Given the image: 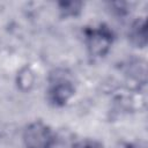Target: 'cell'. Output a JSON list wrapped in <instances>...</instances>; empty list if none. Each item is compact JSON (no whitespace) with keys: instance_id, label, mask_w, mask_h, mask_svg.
<instances>
[{"instance_id":"3","label":"cell","mask_w":148,"mask_h":148,"mask_svg":"<svg viewBox=\"0 0 148 148\" xmlns=\"http://www.w3.org/2000/svg\"><path fill=\"white\" fill-rule=\"evenodd\" d=\"M74 86L68 79L57 75L50 82L47 97L53 105L62 106L71 99V97L74 95Z\"/></svg>"},{"instance_id":"6","label":"cell","mask_w":148,"mask_h":148,"mask_svg":"<svg viewBox=\"0 0 148 148\" xmlns=\"http://www.w3.org/2000/svg\"><path fill=\"white\" fill-rule=\"evenodd\" d=\"M72 148H103V146L96 140L84 139V140H81V141L76 142L75 145H73Z\"/></svg>"},{"instance_id":"5","label":"cell","mask_w":148,"mask_h":148,"mask_svg":"<svg viewBox=\"0 0 148 148\" xmlns=\"http://www.w3.org/2000/svg\"><path fill=\"white\" fill-rule=\"evenodd\" d=\"M58 6L61 15L65 17L76 16L81 13L82 9V2L80 1H61L58 3Z\"/></svg>"},{"instance_id":"4","label":"cell","mask_w":148,"mask_h":148,"mask_svg":"<svg viewBox=\"0 0 148 148\" xmlns=\"http://www.w3.org/2000/svg\"><path fill=\"white\" fill-rule=\"evenodd\" d=\"M128 38L131 42L138 46L143 47L147 43V29H146V21L142 18H138L132 25L128 31Z\"/></svg>"},{"instance_id":"7","label":"cell","mask_w":148,"mask_h":148,"mask_svg":"<svg viewBox=\"0 0 148 148\" xmlns=\"http://www.w3.org/2000/svg\"><path fill=\"white\" fill-rule=\"evenodd\" d=\"M116 148H134V146H132L131 143H119Z\"/></svg>"},{"instance_id":"1","label":"cell","mask_w":148,"mask_h":148,"mask_svg":"<svg viewBox=\"0 0 148 148\" xmlns=\"http://www.w3.org/2000/svg\"><path fill=\"white\" fill-rule=\"evenodd\" d=\"M84 34L87 47L91 56L103 57L108 53L113 42V34L108 25L99 24L97 27L87 28Z\"/></svg>"},{"instance_id":"2","label":"cell","mask_w":148,"mask_h":148,"mask_svg":"<svg viewBox=\"0 0 148 148\" xmlns=\"http://www.w3.org/2000/svg\"><path fill=\"white\" fill-rule=\"evenodd\" d=\"M25 148H52L54 135L52 130L43 121L29 124L23 132Z\"/></svg>"}]
</instances>
